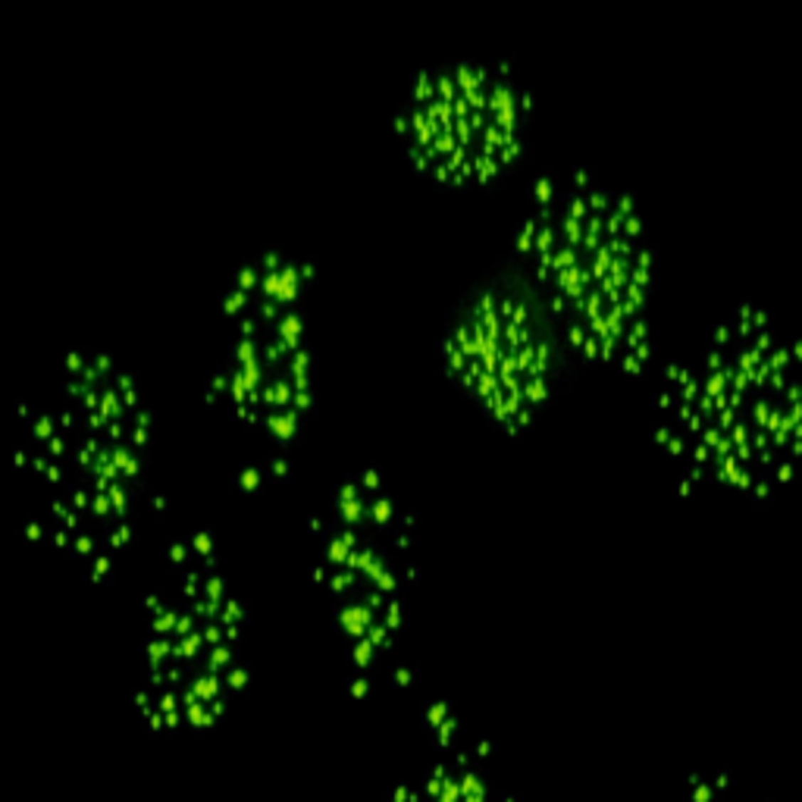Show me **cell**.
<instances>
[{"mask_svg":"<svg viewBox=\"0 0 802 802\" xmlns=\"http://www.w3.org/2000/svg\"><path fill=\"white\" fill-rule=\"evenodd\" d=\"M142 618L138 690L160 727L198 730L229 708L245 665V608L213 561L173 564Z\"/></svg>","mask_w":802,"mask_h":802,"instance_id":"cell-3","label":"cell"},{"mask_svg":"<svg viewBox=\"0 0 802 802\" xmlns=\"http://www.w3.org/2000/svg\"><path fill=\"white\" fill-rule=\"evenodd\" d=\"M533 95L502 63L420 73L395 113V135L426 179L451 189L489 185L520 163Z\"/></svg>","mask_w":802,"mask_h":802,"instance_id":"cell-4","label":"cell"},{"mask_svg":"<svg viewBox=\"0 0 802 802\" xmlns=\"http://www.w3.org/2000/svg\"><path fill=\"white\" fill-rule=\"evenodd\" d=\"M147 417L113 364H69L26 417L19 470L44 536L85 564H110L132 539L144 492Z\"/></svg>","mask_w":802,"mask_h":802,"instance_id":"cell-1","label":"cell"},{"mask_svg":"<svg viewBox=\"0 0 802 802\" xmlns=\"http://www.w3.org/2000/svg\"><path fill=\"white\" fill-rule=\"evenodd\" d=\"M448 373L514 433L549 395L552 342L520 295L486 289L445 339Z\"/></svg>","mask_w":802,"mask_h":802,"instance_id":"cell-6","label":"cell"},{"mask_svg":"<svg viewBox=\"0 0 802 802\" xmlns=\"http://www.w3.org/2000/svg\"><path fill=\"white\" fill-rule=\"evenodd\" d=\"M552 317L589 361L649 357L655 251L636 204L589 173H546L514 232Z\"/></svg>","mask_w":802,"mask_h":802,"instance_id":"cell-2","label":"cell"},{"mask_svg":"<svg viewBox=\"0 0 802 802\" xmlns=\"http://www.w3.org/2000/svg\"><path fill=\"white\" fill-rule=\"evenodd\" d=\"M301 292V270L267 254L248 263L226 298L232 329L216 392L232 417L273 442L289 439L310 401Z\"/></svg>","mask_w":802,"mask_h":802,"instance_id":"cell-5","label":"cell"}]
</instances>
